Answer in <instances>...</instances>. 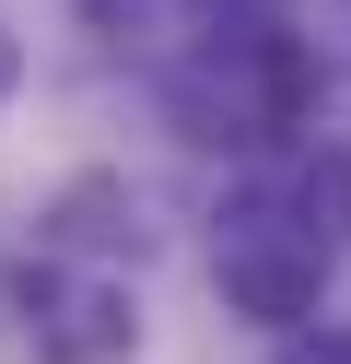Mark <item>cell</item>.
I'll use <instances>...</instances> for the list:
<instances>
[{"mask_svg": "<svg viewBox=\"0 0 351 364\" xmlns=\"http://www.w3.org/2000/svg\"><path fill=\"white\" fill-rule=\"evenodd\" d=\"M12 294H23V329H35V364H129L140 353V306L106 270L35 259V270H12Z\"/></svg>", "mask_w": 351, "mask_h": 364, "instance_id": "cell-3", "label": "cell"}, {"mask_svg": "<svg viewBox=\"0 0 351 364\" xmlns=\"http://www.w3.org/2000/svg\"><path fill=\"white\" fill-rule=\"evenodd\" d=\"M164 106H176L187 141H211V153H257V141H293V129L316 118V59H304L281 24H211L199 48L176 59Z\"/></svg>", "mask_w": 351, "mask_h": 364, "instance_id": "cell-1", "label": "cell"}, {"mask_svg": "<svg viewBox=\"0 0 351 364\" xmlns=\"http://www.w3.org/2000/svg\"><path fill=\"white\" fill-rule=\"evenodd\" d=\"M12 82H23V48H12V36H0V106H12Z\"/></svg>", "mask_w": 351, "mask_h": 364, "instance_id": "cell-5", "label": "cell"}, {"mask_svg": "<svg viewBox=\"0 0 351 364\" xmlns=\"http://www.w3.org/2000/svg\"><path fill=\"white\" fill-rule=\"evenodd\" d=\"M340 12H351V0H340Z\"/></svg>", "mask_w": 351, "mask_h": 364, "instance_id": "cell-7", "label": "cell"}, {"mask_svg": "<svg viewBox=\"0 0 351 364\" xmlns=\"http://www.w3.org/2000/svg\"><path fill=\"white\" fill-rule=\"evenodd\" d=\"M94 24H117V0H94Z\"/></svg>", "mask_w": 351, "mask_h": 364, "instance_id": "cell-6", "label": "cell"}, {"mask_svg": "<svg viewBox=\"0 0 351 364\" xmlns=\"http://www.w3.org/2000/svg\"><path fill=\"white\" fill-rule=\"evenodd\" d=\"M328 259H340V235L316 223V188L304 200H234L223 235H211V282L257 329H304L316 294H328Z\"/></svg>", "mask_w": 351, "mask_h": 364, "instance_id": "cell-2", "label": "cell"}, {"mask_svg": "<svg viewBox=\"0 0 351 364\" xmlns=\"http://www.w3.org/2000/svg\"><path fill=\"white\" fill-rule=\"evenodd\" d=\"M269 364H351V329H281Z\"/></svg>", "mask_w": 351, "mask_h": 364, "instance_id": "cell-4", "label": "cell"}]
</instances>
